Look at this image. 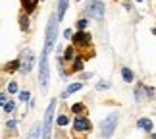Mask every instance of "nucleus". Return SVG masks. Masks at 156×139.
<instances>
[{"label": "nucleus", "mask_w": 156, "mask_h": 139, "mask_svg": "<svg viewBox=\"0 0 156 139\" xmlns=\"http://www.w3.org/2000/svg\"><path fill=\"white\" fill-rule=\"evenodd\" d=\"M118 120H119V114H118V112H112L108 118L102 120V124H100V134H102L104 139L112 137L114 130H116V126H118Z\"/></svg>", "instance_id": "nucleus-1"}, {"label": "nucleus", "mask_w": 156, "mask_h": 139, "mask_svg": "<svg viewBox=\"0 0 156 139\" xmlns=\"http://www.w3.org/2000/svg\"><path fill=\"white\" fill-rule=\"evenodd\" d=\"M85 14H87V17H93V20H102L104 17V4L100 0H89L85 6Z\"/></svg>", "instance_id": "nucleus-2"}, {"label": "nucleus", "mask_w": 156, "mask_h": 139, "mask_svg": "<svg viewBox=\"0 0 156 139\" xmlns=\"http://www.w3.org/2000/svg\"><path fill=\"white\" fill-rule=\"evenodd\" d=\"M54 108H56V101H52L44 114V122H43V139H50V128H52V118H54Z\"/></svg>", "instance_id": "nucleus-3"}, {"label": "nucleus", "mask_w": 156, "mask_h": 139, "mask_svg": "<svg viewBox=\"0 0 156 139\" xmlns=\"http://www.w3.org/2000/svg\"><path fill=\"white\" fill-rule=\"evenodd\" d=\"M33 68V52L31 50H25V54H23V58H21V74H29Z\"/></svg>", "instance_id": "nucleus-4"}, {"label": "nucleus", "mask_w": 156, "mask_h": 139, "mask_svg": "<svg viewBox=\"0 0 156 139\" xmlns=\"http://www.w3.org/2000/svg\"><path fill=\"white\" fill-rule=\"evenodd\" d=\"M73 39H75V43L77 45H87L89 43V41H91V35H89V33H77V35H73Z\"/></svg>", "instance_id": "nucleus-5"}, {"label": "nucleus", "mask_w": 156, "mask_h": 139, "mask_svg": "<svg viewBox=\"0 0 156 139\" xmlns=\"http://www.w3.org/2000/svg\"><path fill=\"white\" fill-rule=\"evenodd\" d=\"M66 10H68V0H58V20L62 21L64 20V14H66Z\"/></svg>", "instance_id": "nucleus-6"}, {"label": "nucleus", "mask_w": 156, "mask_h": 139, "mask_svg": "<svg viewBox=\"0 0 156 139\" xmlns=\"http://www.w3.org/2000/svg\"><path fill=\"white\" fill-rule=\"evenodd\" d=\"M91 128V124H89V120L87 118H77L75 120V130L77 131H81V130H89Z\"/></svg>", "instance_id": "nucleus-7"}, {"label": "nucleus", "mask_w": 156, "mask_h": 139, "mask_svg": "<svg viewBox=\"0 0 156 139\" xmlns=\"http://www.w3.org/2000/svg\"><path fill=\"white\" fill-rule=\"evenodd\" d=\"M137 126H139V128H143V130H147V131L152 130V122H151V120H147V118H141L139 122H137Z\"/></svg>", "instance_id": "nucleus-8"}, {"label": "nucleus", "mask_w": 156, "mask_h": 139, "mask_svg": "<svg viewBox=\"0 0 156 139\" xmlns=\"http://www.w3.org/2000/svg\"><path fill=\"white\" fill-rule=\"evenodd\" d=\"M83 85H81V83H71V85L68 87V89H66V93H64V97H68V95H71V93H75V91H79V89H81Z\"/></svg>", "instance_id": "nucleus-9"}, {"label": "nucleus", "mask_w": 156, "mask_h": 139, "mask_svg": "<svg viewBox=\"0 0 156 139\" xmlns=\"http://www.w3.org/2000/svg\"><path fill=\"white\" fill-rule=\"evenodd\" d=\"M122 75H123V79L127 81V83L133 81V71H131L129 68H123V70H122Z\"/></svg>", "instance_id": "nucleus-10"}, {"label": "nucleus", "mask_w": 156, "mask_h": 139, "mask_svg": "<svg viewBox=\"0 0 156 139\" xmlns=\"http://www.w3.org/2000/svg\"><path fill=\"white\" fill-rule=\"evenodd\" d=\"M14 108H16V102H12V101H10V102H8V101L4 102V110H6V112H14Z\"/></svg>", "instance_id": "nucleus-11"}, {"label": "nucleus", "mask_w": 156, "mask_h": 139, "mask_svg": "<svg viewBox=\"0 0 156 139\" xmlns=\"http://www.w3.org/2000/svg\"><path fill=\"white\" fill-rule=\"evenodd\" d=\"M8 91H10V93H16V91H17V83H16V81H10V83H8Z\"/></svg>", "instance_id": "nucleus-12"}, {"label": "nucleus", "mask_w": 156, "mask_h": 139, "mask_svg": "<svg viewBox=\"0 0 156 139\" xmlns=\"http://www.w3.org/2000/svg\"><path fill=\"white\" fill-rule=\"evenodd\" d=\"M64 58H66V60H71V58H73V48H71V46L66 48V56H64Z\"/></svg>", "instance_id": "nucleus-13"}, {"label": "nucleus", "mask_w": 156, "mask_h": 139, "mask_svg": "<svg viewBox=\"0 0 156 139\" xmlns=\"http://www.w3.org/2000/svg\"><path fill=\"white\" fill-rule=\"evenodd\" d=\"M108 87H110V83H108V81H100L98 85H97L98 91H102V89H108Z\"/></svg>", "instance_id": "nucleus-14"}, {"label": "nucleus", "mask_w": 156, "mask_h": 139, "mask_svg": "<svg viewBox=\"0 0 156 139\" xmlns=\"http://www.w3.org/2000/svg\"><path fill=\"white\" fill-rule=\"evenodd\" d=\"M87 25H89V21H87V20H79V21H77V27H79L81 31H83V29H85Z\"/></svg>", "instance_id": "nucleus-15"}, {"label": "nucleus", "mask_w": 156, "mask_h": 139, "mask_svg": "<svg viewBox=\"0 0 156 139\" xmlns=\"http://www.w3.org/2000/svg\"><path fill=\"white\" fill-rule=\"evenodd\" d=\"M83 108H85V104H81V102H79V104H73V106H71V110H73V112L77 114V112H81Z\"/></svg>", "instance_id": "nucleus-16"}, {"label": "nucleus", "mask_w": 156, "mask_h": 139, "mask_svg": "<svg viewBox=\"0 0 156 139\" xmlns=\"http://www.w3.org/2000/svg\"><path fill=\"white\" fill-rule=\"evenodd\" d=\"M68 122H69L68 116H60V118H58V124H60V126H68Z\"/></svg>", "instance_id": "nucleus-17"}, {"label": "nucleus", "mask_w": 156, "mask_h": 139, "mask_svg": "<svg viewBox=\"0 0 156 139\" xmlns=\"http://www.w3.org/2000/svg\"><path fill=\"white\" fill-rule=\"evenodd\" d=\"M20 21H21V29H27L29 27V20H27V17H21Z\"/></svg>", "instance_id": "nucleus-18"}, {"label": "nucleus", "mask_w": 156, "mask_h": 139, "mask_svg": "<svg viewBox=\"0 0 156 139\" xmlns=\"http://www.w3.org/2000/svg\"><path fill=\"white\" fill-rule=\"evenodd\" d=\"M20 101H29V93H27V91L20 93Z\"/></svg>", "instance_id": "nucleus-19"}, {"label": "nucleus", "mask_w": 156, "mask_h": 139, "mask_svg": "<svg viewBox=\"0 0 156 139\" xmlns=\"http://www.w3.org/2000/svg\"><path fill=\"white\" fill-rule=\"evenodd\" d=\"M64 37H66V39H71V37H73V33H71V29H66V31H64Z\"/></svg>", "instance_id": "nucleus-20"}, {"label": "nucleus", "mask_w": 156, "mask_h": 139, "mask_svg": "<svg viewBox=\"0 0 156 139\" xmlns=\"http://www.w3.org/2000/svg\"><path fill=\"white\" fill-rule=\"evenodd\" d=\"M81 60H75V64H73V70H81Z\"/></svg>", "instance_id": "nucleus-21"}, {"label": "nucleus", "mask_w": 156, "mask_h": 139, "mask_svg": "<svg viewBox=\"0 0 156 139\" xmlns=\"http://www.w3.org/2000/svg\"><path fill=\"white\" fill-rule=\"evenodd\" d=\"M8 128H16V120H10V122H8Z\"/></svg>", "instance_id": "nucleus-22"}, {"label": "nucleus", "mask_w": 156, "mask_h": 139, "mask_svg": "<svg viewBox=\"0 0 156 139\" xmlns=\"http://www.w3.org/2000/svg\"><path fill=\"white\" fill-rule=\"evenodd\" d=\"M152 31H154V35H156V27H154V29H152Z\"/></svg>", "instance_id": "nucleus-23"}, {"label": "nucleus", "mask_w": 156, "mask_h": 139, "mask_svg": "<svg viewBox=\"0 0 156 139\" xmlns=\"http://www.w3.org/2000/svg\"><path fill=\"white\" fill-rule=\"evenodd\" d=\"M154 139H156V134H154Z\"/></svg>", "instance_id": "nucleus-24"}]
</instances>
